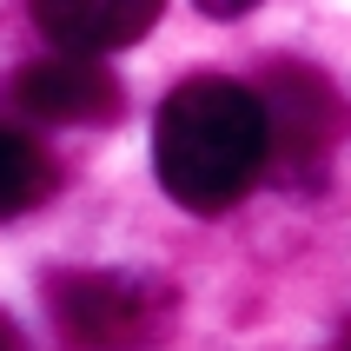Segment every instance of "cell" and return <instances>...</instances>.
Listing matches in <instances>:
<instances>
[{"instance_id": "1", "label": "cell", "mask_w": 351, "mask_h": 351, "mask_svg": "<svg viewBox=\"0 0 351 351\" xmlns=\"http://www.w3.org/2000/svg\"><path fill=\"white\" fill-rule=\"evenodd\" d=\"M272 166V119L245 80L193 73L179 80L153 119V173L173 206L213 219L232 213Z\"/></svg>"}, {"instance_id": "3", "label": "cell", "mask_w": 351, "mask_h": 351, "mask_svg": "<svg viewBox=\"0 0 351 351\" xmlns=\"http://www.w3.org/2000/svg\"><path fill=\"white\" fill-rule=\"evenodd\" d=\"M265 119H272V159L298 186H318L332 166V146L345 133V99L332 93V80L318 66H272L265 86Z\"/></svg>"}, {"instance_id": "6", "label": "cell", "mask_w": 351, "mask_h": 351, "mask_svg": "<svg viewBox=\"0 0 351 351\" xmlns=\"http://www.w3.org/2000/svg\"><path fill=\"white\" fill-rule=\"evenodd\" d=\"M47 193H53V159L40 153L27 133L0 126V219L34 213Z\"/></svg>"}, {"instance_id": "8", "label": "cell", "mask_w": 351, "mask_h": 351, "mask_svg": "<svg viewBox=\"0 0 351 351\" xmlns=\"http://www.w3.org/2000/svg\"><path fill=\"white\" fill-rule=\"evenodd\" d=\"M0 351H27V345H20V325L7 312H0Z\"/></svg>"}, {"instance_id": "7", "label": "cell", "mask_w": 351, "mask_h": 351, "mask_svg": "<svg viewBox=\"0 0 351 351\" xmlns=\"http://www.w3.org/2000/svg\"><path fill=\"white\" fill-rule=\"evenodd\" d=\"M193 7H199L206 20H239V14H252L258 0H193Z\"/></svg>"}, {"instance_id": "5", "label": "cell", "mask_w": 351, "mask_h": 351, "mask_svg": "<svg viewBox=\"0 0 351 351\" xmlns=\"http://www.w3.org/2000/svg\"><path fill=\"white\" fill-rule=\"evenodd\" d=\"M34 27L53 40L60 53H119L153 34L166 0H27Z\"/></svg>"}, {"instance_id": "2", "label": "cell", "mask_w": 351, "mask_h": 351, "mask_svg": "<svg viewBox=\"0 0 351 351\" xmlns=\"http://www.w3.org/2000/svg\"><path fill=\"white\" fill-rule=\"evenodd\" d=\"M47 305L66 345L80 351H126L139 338L166 332L173 292L146 272H53L47 278Z\"/></svg>"}, {"instance_id": "4", "label": "cell", "mask_w": 351, "mask_h": 351, "mask_svg": "<svg viewBox=\"0 0 351 351\" xmlns=\"http://www.w3.org/2000/svg\"><path fill=\"white\" fill-rule=\"evenodd\" d=\"M14 106L53 126H106L119 113V80L99 53H47L14 73Z\"/></svg>"}, {"instance_id": "9", "label": "cell", "mask_w": 351, "mask_h": 351, "mask_svg": "<svg viewBox=\"0 0 351 351\" xmlns=\"http://www.w3.org/2000/svg\"><path fill=\"white\" fill-rule=\"evenodd\" d=\"M345 351H351V338H345Z\"/></svg>"}]
</instances>
